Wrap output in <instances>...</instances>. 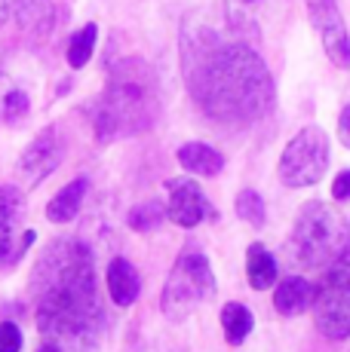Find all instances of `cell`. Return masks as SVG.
Wrapping results in <instances>:
<instances>
[{"label": "cell", "mask_w": 350, "mask_h": 352, "mask_svg": "<svg viewBox=\"0 0 350 352\" xmlns=\"http://www.w3.org/2000/svg\"><path fill=\"white\" fill-rule=\"evenodd\" d=\"M191 92L221 123H252L274 104V83L265 62L243 43L194 40L185 46Z\"/></svg>", "instance_id": "obj_1"}, {"label": "cell", "mask_w": 350, "mask_h": 352, "mask_svg": "<svg viewBox=\"0 0 350 352\" xmlns=\"http://www.w3.org/2000/svg\"><path fill=\"white\" fill-rule=\"evenodd\" d=\"M313 294H316V288L307 279H301V276H289V279H282L277 285L274 307H277V313H282V316H298L313 303Z\"/></svg>", "instance_id": "obj_11"}, {"label": "cell", "mask_w": 350, "mask_h": 352, "mask_svg": "<svg viewBox=\"0 0 350 352\" xmlns=\"http://www.w3.org/2000/svg\"><path fill=\"white\" fill-rule=\"evenodd\" d=\"M313 28L320 31L322 50L335 67H350V37L335 0H305Z\"/></svg>", "instance_id": "obj_8"}, {"label": "cell", "mask_w": 350, "mask_h": 352, "mask_svg": "<svg viewBox=\"0 0 350 352\" xmlns=\"http://www.w3.org/2000/svg\"><path fill=\"white\" fill-rule=\"evenodd\" d=\"M6 16H10V0H0V25L6 22Z\"/></svg>", "instance_id": "obj_26"}, {"label": "cell", "mask_w": 350, "mask_h": 352, "mask_svg": "<svg viewBox=\"0 0 350 352\" xmlns=\"http://www.w3.org/2000/svg\"><path fill=\"white\" fill-rule=\"evenodd\" d=\"M252 313L243 307V303H227L225 309H221V328H225V340L227 343H243L249 337V331H252Z\"/></svg>", "instance_id": "obj_17"}, {"label": "cell", "mask_w": 350, "mask_h": 352, "mask_svg": "<svg viewBox=\"0 0 350 352\" xmlns=\"http://www.w3.org/2000/svg\"><path fill=\"white\" fill-rule=\"evenodd\" d=\"M338 135H341V141L350 147V104L341 111V120H338Z\"/></svg>", "instance_id": "obj_25"}, {"label": "cell", "mask_w": 350, "mask_h": 352, "mask_svg": "<svg viewBox=\"0 0 350 352\" xmlns=\"http://www.w3.org/2000/svg\"><path fill=\"white\" fill-rule=\"evenodd\" d=\"M37 322L43 334L59 340L90 343L99 328V297L92 285V261L77 242H56L34 270Z\"/></svg>", "instance_id": "obj_2"}, {"label": "cell", "mask_w": 350, "mask_h": 352, "mask_svg": "<svg viewBox=\"0 0 350 352\" xmlns=\"http://www.w3.org/2000/svg\"><path fill=\"white\" fill-rule=\"evenodd\" d=\"M332 196L335 199H347L350 196V172H341L338 178L332 181Z\"/></svg>", "instance_id": "obj_24"}, {"label": "cell", "mask_w": 350, "mask_h": 352, "mask_svg": "<svg viewBox=\"0 0 350 352\" xmlns=\"http://www.w3.org/2000/svg\"><path fill=\"white\" fill-rule=\"evenodd\" d=\"M22 349V331L12 322L0 324V352H19Z\"/></svg>", "instance_id": "obj_23"}, {"label": "cell", "mask_w": 350, "mask_h": 352, "mask_svg": "<svg viewBox=\"0 0 350 352\" xmlns=\"http://www.w3.org/2000/svg\"><path fill=\"white\" fill-rule=\"evenodd\" d=\"M350 230L347 221L341 218L335 208H329L326 202H307L305 208L295 218L292 230V242H289V252H292L295 263L307 270L326 267L335 257L347 248Z\"/></svg>", "instance_id": "obj_4"}, {"label": "cell", "mask_w": 350, "mask_h": 352, "mask_svg": "<svg viewBox=\"0 0 350 352\" xmlns=\"http://www.w3.org/2000/svg\"><path fill=\"white\" fill-rule=\"evenodd\" d=\"M12 236H16V208L12 202H0V261L12 252Z\"/></svg>", "instance_id": "obj_21"}, {"label": "cell", "mask_w": 350, "mask_h": 352, "mask_svg": "<svg viewBox=\"0 0 350 352\" xmlns=\"http://www.w3.org/2000/svg\"><path fill=\"white\" fill-rule=\"evenodd\" d=\"M59 160H62V144H59L56 132H52V129H46V132L40 135L34 144L25 151V157H22V175H28L31 184H37V181H43L46 175H50L52 168L59 166Z\"/></svg>", "instance_id": "obj_10"}, {"label": "cell", "mask_w": 350, "mask_h": 352, "mask_svg": "<svg viewBox=\"0 0 350 352\" xmlns=\"http://www.w3.org/2000/svg\"><path fill=\"white\" fill-rule=\"evenodd\" d=\"M37 352H62V349H59V346H56V343H46V346H40Z\"/></svg>", "instance_id": "obj_27"}, {"label": "cell", "mask_w": 350, "mask_h": 352, "mask_svg": "<svg viewBox=\"0 0 350 352\" xmlns=\"http://www.w3.org/2000/svg\"><path fill=\"white\" fill-rule=\"evenodd\" d=\"M178 166L185 172H194V175H218L225 160L221 153L209 144H200V141H191V144L178 147Z\"/></svg>", "instance_id": "obj_14"}, {"label": "cell", "mask_w": 350, "mask_h": 352, "mask_svg": "<svg viewBox=\"0 0 350 352\" xmlns=\"http://www.w3.org/2000/svg\"><path fill=\"white\" fill-rule=\"evenodd\" d=\"M215 291L212 267L200 252H185L175 261L163 291V309L169 319H185Z\"/></svg>", "instance_id": "obj_5"}, {"label": "cell", "mask_w": 350, "mask_h": 352, "mask_svg": "<svg viewBox=\"0 0 350 352\" xmlns=\"http://www.w3.org/2000/svg\"><path fill=\"white\" fill-rule=\"evenodd\" d=\"M313 313L326 337L332 340L350 337V248L332 261L322 288L313 294Z\"/></svg>", "instance_id": "obj_6"}, {"label": "cell", "mask_w": 350, "mask_h": 352, "mask_svg": "<svg viewBox=\"0 0 350 352\" xmlns=\"http://www.w3.org/2000/svg\"><path fill=\"white\" fill-rule=\"evenodd\" d=\"M246 273H249V285L255 291H265L277 282V261L271 257L265 245H249V254H246Z\"/></svg>", "instance_id": "obj_15"}, {"label": "cell", "mask_w": 350, "mask_h": 352, "mask_svg": "<svg viewBox=\"0 0 350 352\" xmlns=\"http://www.w3.org/2000/svg\"><path fill=\"white\" fill-rule=\"evenodd\" d=\"M249 3H252V0H249Z\"/></svg>", "instance_id": "obj_28"}, {"label": "cell", "mask_w": 350, "mask_h": 352, "mask_svg": "<svg viewBox=\"0 0 350 352\" xmlns=\"http://www.w3.org/2000/svg\"><path fill=\"white\" fill-rule=\"evenodd\" d=\"M86 187H90L86 178H74L68 187H62V190L52 196L50 206H46V218H50L52 224H68V221H74V214L83 206Z\"/></svg>", "instance_id": "obj_13"}, {"label": "cell", "mask_w": 350, "mask_h": 352, "mask_svg": "<svg viewBox=\"0 0 350 352\" xmlns=\"http://www.w3.org/2000/svg\"><path fill=\"white\" fill-rule=\"evenodd\" d=\"M96 37H99L96 25H86V28H80L77 34H74L71 43H68V65L71 67H83L86 62H90L92 50H96Z\"/></svg>", "instance_id": "obj_18"}, {"label": "cell", "mask_w": 350, "mask_h": 352, "mask_svg": "<svg viewBox=\"0 0 350 352\" xmlns=\"http://www.w3.org/2000/svg\"><path fill=\"white\" fill-rule=\"evenodd\" d=\"M138 288L141 285H138L136 267H132L130 261H123V257L111 261V267H107V291H111V300L117 303V307H130L138 297Z\"/></svg>", "instance_id": "obj_12"}, {"label": "cell", "mask_w": 350, "mask_h": 352, "mask_svg": "<svg viewBox=\"0 0 350 352\" xmlns=\"http://www.w3.org/2000/svg\"><path fill=\"white\" fill-rule=\"evenodd\" d=\"M19 25L31 34H46L52 25V3L50 0H16Z\"/></svg>", "instance_id": "obj_16"}, {"label": "cell", "mask_w": 350, "mask_h": 352, "mask_svg": "<svg viewBox=\"0 0 350 352\" xmlns=\"http://www.w3.org/2000/svg\"><path fill=\"white\" fill-rule=\"evenodd\" d=\"M0 113H3L6 123H19V120L28 113V96H25V92H19V89L6 92L3 104H0Z\"/></svg>", "instance_id": "obj_22"}, {"label": "cell", "mask_w": 350, "mask_h": 352, "mask_svg": "<svg viewBox=\"0 0 350 352\" xmlns=\"http://www.w3.org/2000/svg\"><path fill=\"white\" fill-rule=\"evenodd\" d=\"M237 214L246 221V224H255L261 227L265 224V202L255 190H243L237 196Z\"/></svg>", "instance_id": "obj_19"}, {"label": "cell", "mask_w": 350, "mask_h": 352, "mask_svg": "<svg viewBox=\"0 0 350 352\" xmlns=\"http://www.w3.org/2000/svg\"><path fill=\"white\" fill-rule=\"evenodd\" d=\"M160 221H163V208H160L157 202H141V206H136L130 212V227L141 230V233H145V230H154Z\"/></svg>", "instance_id": "obj_20"}, {"label": "cell", "mask_w": 350, "mask_h": 352, "mask_svg": "<svg viewBox=\"0 0 350 352\" xmlns=\"http://www.w3.org/2000/svg\"><path fill=\"white\" fill-rule=\"evenodd\" d=\"M166 214L178 227H197L209 214V202H206L203 190L194 181L178 178V181H169V206H166Z\"/></svg>", "instance_id": "obj_9"}, {"label": "cell", "mask_w": 350, "mask_h": 352, "mask_svg": "<svg viewBox=\"0 0 350 352\" xmlns=\"http://www.w3.org/2000/svg\"><path fill=\"white\" fill-rule=\"evenodd\" d=\"M157 77L141 58H126L114 65L105 96L96 111L99 141H114L141 132L157 117Z\"/></svg>", "instance_id": "obj_3"}, {"label": "cell", "mask_w": 350, "mask_h": 352, "mask_svg": "<svg viewBox=\"0 0 350 352\" xmlns=\"http://www.w3.org/2000/svg\"><path fill=\"white\" fill-rule=\"evenodd\" d=\"M329 168V138L322 129L307 126L286 144L280 160V178L289 187H307L326 175Z\"/></svg>", "instance_id": "obj_7"}]
</instances>
